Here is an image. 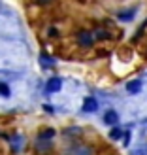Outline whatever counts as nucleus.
<instances>
[{
  "label": "nucleus",
  "instance_id": "obj_1",
  "mask_svg": "<svg viewBox=\"0 0 147 155\" xmlns=\"http://www.w3.org/2000/svg\"><path fill=\"white\" fill-rule=\"evenodd\" d=\"M60 85H62V81H60L59 78H51V80L47 81V91L55 93V91H59V89H60Z\"/></svg>",
  "mask_w": 147,
  "mask_h": 155
},
{
  "label": "nucleus",
  "instance_id": "obj_2",
  "mask_svg": "<svg viewBox=\"0 0 147 155\" xmlns=\"http://www.w3.org/2000/svg\"><path fill=\"white\" fill-rule=\"evenodd\" d=\"M96 108H98L96 100L94 98H87V100H85V104H83V112H94Z\"/></svg>",
  "mask_w": 147,
  "mask_h": 155
},
{
  "label": "nucleus",
  "instance_id": "obj_3",
  "mask_svg": "<svg viewBox=\"0 0 147 155\" xmlns=\"http://www.w3.org/2000/svg\"><path fill=\"white\" fill-rule=\"evenodd\" d=\"M140 87H142V81L140 80H134V81H128L126 83V91L128 93H138V91H140Z\"/></svg>",
  "mask_w": 147,
  "mask_h": 155
},
{
  "label": "nucleus",
  "instance_id": "obj_4",
  "mask_svg": "<svg viewBox=\"0 0 147 155\" xmlns=\"http://www.w3.org/2000/svg\"><path fill=\"white\" fill-rule=\"evenodd\" d=\"M79 42L81 44H85V45H91V42H92V38H91V34L89 32H79Z\"/></svg>",
  "mask_w": 147,
  "mask_h": 155
},
{
  "label": "nucleus",
  "instance_id": "obj_5",
  "mask_svg": "<svg viewBox=\"0 0 147 155\" xmlns=\"http://www.w3.org/2000/svg\"><path fill=\"white\" fill-rule=\"evenodd\" d=\"M104 121L111 125V123H115V121H117V114H115V112H107V114L104 115Z\"/></svg>",
  "mask_w": 147,
  "mask_h": 155
},
{
  "label": "nucleus",
  "instance_id": "obj_6",
  "mask_svg": "<svg viewBox=\"0 0 147 155\" xmlns=\"http://www.w3.org/2000/svg\"><path fill=\"white\" fill-rule=\"evenodd\" d=\"M0 95H4V97H10V87H8L6 83H0Z\"/></svg>",
  "mask_w": 147,
  "mask_h": 155
},
{
  "label": "nucleus",
  "instance_id": "obj_7",
  "mask_svg": "<svg viewBox=\"0 0 147 155\" xmlns=\"http://www.w3.org/2000/svg\"><path fill=\"white\" fill-rule=\"evenodd\" d=\"M121 134H123V133H121V130H119V129H113V130H111V133H110V136L113 138V140H117V138H121Z\"/></svg>",
  "mask_w": 147,
  "mask_h": 155
},
{
  "label": "nucleus",
  "instance_id": "obj_8",
  "mask_svg": "<svg viewBox=\"0 0 147 155\" xmlns=\"http://www.w3.org/2000/svg\"><path fill=\"white\" fill-rule=\"evenodd\" d=\"M53 134H55V130H45V133H43V134H42L40 138H51Z\"/></svg>",
  "mask_w": 147,
  "mask_h": 155
},
{
  "label": "nucleus",
  "instance_id": "obj_9",
  "mask_svg": "<svg viewBox=\"0 0 147 155\" xmlns=\"http://www.w3.org/2000/svg\"><path fill=\"white\" fill-rule=\"evenodd\" d=\"M132 17V13H121V19H130Z\"/></svg>",
  "mask_w": 147,
  "mask_h": 155
},
{
  "label": "nucleus",
  "instance_id": "obj_10",
  "mask_svg": "<svg viewBox=\"0 0 147 155\" xmlns=\"http://www.w3.org/2000/svg\"><path fill=\"white\" fill-rule=\"evenodd\" d=\"M38 2H49V0H38Z\"/></svg>",
  "mask_w": 147,
  "mask_h": 155
}]
</instances>
